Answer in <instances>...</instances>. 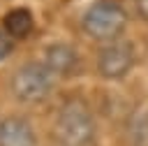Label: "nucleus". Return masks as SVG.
<instances>
[{
  "label": "nucleus",
  "mask_w": 148,
  "mask_h": 146,
  "mask_svg": "<svg viewBox=\"0 0 148 146\" xmlns=\"http://www.w3.org/2000/svg\"><path fill=\"white\" fill-rule=\"evenodd\" d=\"M53 139L58 146H95L97 121L88 102L81 97H69L60 104L53 118Z\"/></svg>",
  "instance_id": "nucleus-1"
},
{
  "label": "nucleus",
  "mask_w": 148,
  "mask_h": 146,
  "mask_svg": "<svg viewBox=\"0 0 148 146\" xmlns=\"http://www.w3.org/2000/svg\"><path fill=\"white\" fill-rule=\"evenodd\" d=\"M127 12L118 0H95L81 14V30L97 42H111L123 35Z\"/></svg>",
  "instance_id": "nucleus-2"
},
{
  "label": "nucleus",
  "mask_w": 148,
  "mask_h": 146,
  "mask_svg": "<svg viewBox=\"0 0 148 146\" xmlns=\"http://www.w3.org/2000/svg\"><path fill=\"white\" fill-rule=\"evenodd\" d=\"M56 81L58 79L44 67L42 60H28L14 70L9 79V90L14 100L23 104H42L53 95Z\"/></svg>",
  "instance_id": "nucleus-3"
},
{
  "label": "nucleus",
  "mask_w": 148,
  "mask_h": 146,
  "mask_svg": "<svg viewBox=\"0 0 148 146\" xmlns=\"http://www.w3.org/2000/svg\"><path fill=\"white\" fill-rule=\"evenodd\" d=\"M136 53H134V44L127 39H111L104 42V46L97 51V74L106 81H120L125 79L132 67H134Z\"/></svg>",
  "instance_id": "nucleus-4"
},
{
  "label": "nucleus",
  "mask_w": 148,
  "mask_h": 146,
  "mask_svg": "<svg viewBox=\"0 0 148 146\" xmlns=\"http://www.w3.org/2000/svg\"><path fill=\"white\" fill-rule=\"evenodd\" d=\"M42 63L56 79L76 76L79 70H81V56H79L76 46H72L69 42H51V44H46Z\"/></svg>",
  "instance_id": "nucleus-5"
},
{
  "label": "nucleus",
  "mask_w": 148,
  "mask_h": 146,
  "mask_svg": "<svg viewBox=\"0 0 148 146\" xmlns=\"http://www.w3.org/2000/svg\"><path fill=\"white\" fill-rule=\"evenodd\" d=\"M0 146H37L32 123L21 114H7L0 118Z\"/></svg>",
  "instance_id": "nucleus-6"
},
{
  "label": "nucleus",
  "mask_w": 148,
  "mask_h": 146,
  "mask_svg": "<svg viewBox=\"0 0 148 146\" xmlns=\"http://www.w3.org/2000/svg\"><path fill=\"white\" fill-rule=\"evenodd\" d=\"M32 28H35V19H32L30 9H25V7L9 9V12L5 14V19H2V30H5L9 37H14V39L28 37V35L32 32Z\"/></svg>",
  "instance_id": "nucleus-7"
},
{
  "label": "nucleus",
  "mask_w": 148,
  "mask_h": 146,
  "mask_svg": "<svg viewBox=\"0 0 148 146\" xmlns=\"http://www.w3.org/2000/svg\"><path fill=\"white\" fill-rule=\"evenodd\" d=\"M127 137L132 146H148V109L146 107L134 109V114L130 116Z\"/></svg>",
  "instance_id": "nucleus-8"
},
{
  "label": "nucleus",
  "mask_w": 148,
  "mask_h": 146,
  "mask_svg": "<svg viewBox=\"0 0 148 146\" xmlns=\"http://www.w3.org/2000/svg\"><path fill=\"white\" fill-rule=\"evenodd\" d=\"M14 44H16V39H14V37H9V35L0 28V63H2V60H7V58L14 53Z\"/></svg>",
  "instance_id": "nucleus-9"
},
{
  "label": "nucleus",
  "mask_w": 148,
  "mask_h": 146,
  "mask_svg": "<svg viewBox=\"0 0 148 146\" xmlns=\"http://www.w3.org/2000/svg\"><path fill=\"white\" fill-rule=\"evenodd\" d=\"M136 12H139L141 19L148 21V0H136Z\"/></svg>",
  "instance_id": "nucleus-10"
}]
</instances>
